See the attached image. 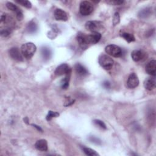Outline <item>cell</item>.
<instances>
[{
	"label": "cell",
	"mask_w": 156,
	"mask_h": 156,
	"mask_svg": "<svg viewBox=\"0 0 156 156\" xmlns=\"http://www.w3.org/2000/svg\"><path fill=\"white\" fill-rule=\"evenodd\" d=\"M9 54L10 57L16 61H23V56L21 54V52L20 51L19 49L16 47L12 48L9 51Z\"/></svg>",
	"instance_id": "ba28073f"
},
{
	"label": "cell",
	"mask_w": 156,
	"mask_h": 156,
	"mask_svg": "<svg viewBox=\"0 0 156 156\" xmlns=\"http://www.w3.org/2000/svg\"><path fill=\"white\" fill-rule=\"evenodd\" d=\"M89 44H96L99 41L101 38V34L99 32H92L87 35Z\"/></svg>",
	"instance_id": "5bb4252c"
},
{
	"label": "cell",
	"mask_w": 156,
	"mask_h": 156,
	"mask_svg": "<svg viewBox=\"0 0 156 156\" xmlns=\"http://www.w3.org/2000/svg\"><path fill=\"white\" fill-rule=\"evenodd\" d=\"M54 18L57 21H66L68 20L67 13L61 9H57L54 11Z\"/></svg>",
	"instance_id": "30bf717a"
},
{
	"label": "cell",
	"mask_w": 156,
	"mask_h": 156,
	"mask_svg": "<svg viewBox=\"0 0 156 156\" xmlns=\"http://www.w3.org/2000/svg\"><path fill=\"white\" fill-rule=\"evenodd\" d=\"M37 49V47L33 43L28 42L23 44L21 47V52L23 56L26 59H30L32 57Z\"/></svg>",
	"instance_id": "6da1fadb"
},
{
	"label": "cell",
	"mask_w": 156,
	"mask_h": 156,
	"mask_svg": "<svg viewBox=\"0 0 156 156\" xmlns=\"http://www.w3.org/2000/svg\"><path fill=\"white\" fill-rule=\"evenodd\" d=\"M41 54L44 60H47L51 58V51L47 47H43L41 49Z\"/></svg>",
	"instance_id": "ac0fdd59"
},
{
	"label": "cell",
	"mask_w": 156,
	"mask_h": 156,
	"mask_svg": "<svg viewBox=\"0 0 156 156\" xmlns=\"http://www.w3.org/2000/svg\"><path fill=\"white\" fill-rule=\"evenodd\" d=\"M106 2L110 5H121L122 4L124 1H121V0H109V1H107Z\"/></svg>",
	"instance_id": "f1b7e54d"
},
{
	"label": "cell",
	"mask_w": 156,
	"mask_h": 156,
	"mask_svg": "<svg viewBox=\"0 0 156 156\" xmlns=\"http://www.w3.org/2000/svg\"><path fill=\"white\" fill-rule=\"evenodd\" d=\"M70 76H71V73H69L65 75V78L62 80L61 85L63 89H66L69 87V82L70 80Z\"/></svg>",
	"instance_id": "d6986e66"
},
{
	"label": "cell",
	"mask_w": 156,
	"mask_h": 156,
	"mask_svg": "<svg viewBox=\"0 0 156 156\" xmlns=\"http://www.w3.org/2000/svg\"><path fill=\"white\" fill-rule=\"evenodd\" d=\"M93 122L96 126H98L99 127H100V128H101L102 129H107L106 125L105 124V123L102 121H101L99 119H94L93 121Z\"/></svg>",
	"instance_id": "484cf974"
},
{
	"label": "cell",
	"mask_w": 156,
	"mask_h": 156,
	"mask_svg": "<svg viewBox=\"0 0 156 156\" xmlns=\"http://www.w3.org/2000/svg\"><path fill=\"white\" fill-rule=\"evenodd\" d=\"M102 86L105 88V89H109L110 88V83L107 81V80H105L104 82H103L102 83Z\"/></svg>",
	"instance_id": "4dcf8cb0"
},
{
	"label": "cell",
	"mask_w": 156,
	"mask_h": 156,
	"mask_svg": "<svg viewBox=\"0 0 156 156\" xmlns=\"http://www.w3.org/2000/svg\"><path fill=\"white\" fill-rule=\"evenodd\" d=\"M105 51L108 55L114 57H119L122 54L121 48L115 44L107 45L105 48Z\"/></svg>",
	"instance_id": "3957f363"
},
{
	"label": "cell",
	"mask_w": 156,
	"mask_h": 156,
	"mask_svg": "<svg viewBox=\"0 0 156 156\" xmlns=\"http://www.w3.org/2000/svg\"><path fill=\"white\" fill-rule=\"evenodd\" d=\"M83 152L89 156H98L99 155V154L98 152H96L94 150L91 149V148H88V147H83L82 148Z\"/></svg>",
	"instance_id": "7402d4cb"
},
{
	"label": "cell",
	"mask_w": 156,
	"mask_h": 156,
	"mask_svg": "<svg viewBox=\"0 0 156 156\" xmlns=\"http://www.w3.org/2000/svg\"><path fill=\"white\" fill-rule=\"evenodd\" d=\"M76 73L80 76H85L88 74L87 69L80 63H77L74 66Z\"/></svg>",
	"instance_id": "2e32d148"
},
{
	"label": "cell",
	"mask_w": 156,
	"mask_h": 156,
	"mask_svg": "<svg viewBox=\"0 0 156 156\" xmlns=\"http://www.w3.org/2000/svg\"><path fill=\"white\" fill-rule=\"evenodd\" d=\"M121 36L128 43H130V42L134 41L135 40V37L133 36V35L132 34H130V33L124 32L121 34Z\"/></svg>",
	"instance_id": "ffe728a7"
},
{
	"label": "cell",
	"mask_w": 156,
	"mask_h": 156,
	"mask_svg": "<svg viewBox=\"0 0 156 156\" xmlns=\"http://www.w3.org/2000/svg\"><path fill=\"white\" fill-rule=\"evenodd\" d=\"M11 32H12V30H11L10 28H5V29H2L1 30L0 34L2 37H8L11 34Z\"/></svg>",
	"instance_id": "4316f807"
},
{
	"label": "cell",
	"mask_w": 156,
	"mask_h": 156,
	"mask_svg": "<svg viewBox=\"0 0 156 156\" xmlns=\"http://www.w3.org/2000/svg\"><path fill=\"white\" fill-rule=\"evenodd\" d=\"M90 140L91 141V142H93V143H96V144H101V140L99 139V138H96V137H95V136H90Z\"/></svg>",
	"instance_id": "f546056e"
},
{
	"label": "cell",
	"mask_w": 156,
	"mask_h": 156,
	"mask_svg": "<svg viewBox=\"0 0 156 156\" xmlns=\"http://www.w3.org/2000/svg\"><path fill=\"white\" fill-rule=\"evenodd\" d=\"M155 76L148 77L144 82V87L146 90L151 91L155 88Z\"/></svg>",
	"instance_id": "7c38bea8"
},
{
	"label": "cell",
	"mask_w": 156,
	"mask_h": 156,
	"mask_svg": "<svg viewBox=\"0 0 156 156\" xmlns=\"http://www.w3.org/2000/svg\"><path fill=\"white\" fill-rule=\"evenodd\" d=\"M119 20H120L119 14L118 12H116L114 14L113 19V26H115L117 25L119 23Z\"/></svg>",
	"instance_id": "83f0119b"
},
{
	"label": "cell",
	"mask_w": 156,
	"mask_h": 156,
	"mask_svg": "<svg viewBox=\"0 0 156 156\" xmlns=\"http://www.w3.org/2000/svg\"><path fill=\"white\" fill-rule=\"evenodd\" d=\"M139 85V79L135 73H132L128 77L127 86L129 88L132 89L136 88Z\"/></svg>",
	"instance_id": "52a82bcc"
},
{
	"label": "cell",
	"mask_w": 156,
	"mask_h": 156,
	"mask_svg": "<svg viewBox=\"0 0 156 156\" xmlns=\"http://www.w3.org/2000/svg\"><path fill=\"white\" fill-rule=\"evenodd\" d=\"M98 62L101 66L106 70L111 69L114 65L113 60L105 54H101L99 56Z\"/></svg>",
	"instance_id": "7a4b0ae2"
},
{
	"label": "cell",
	"mask_w": 156,
	"mask_h": 156,
	"mask_svg": "<svg viewBox=\"0 0 156 156\" xmlns=\"http://www.w3.org/2000/svg\"><path fill=\"white\" fill-rule=\"evenodd\" d=\"M6 7H7L8 9H9L13 12H15V13H16L18 10H20L15 4H14L10 2H8L6 3Z\"/></svg>",
	"instance_id": "603a6c76"
},
{
	"label": "cell",
	"mask_w": 156,
	"mask_h": 156,
	"mask_svg": "<svg viewBox=\"0 0 156 156\" xmlns=\"http://www.w3.org/2000/svg\"><path fill=\"white\" fill-rule=\"evenodd\" d=\"M145 57V53L141 50H133L131 53V57L134 62H140Z\"/></svg>",
	"instance_id": "4fadbf2b"
},
{
	"label": "cell",
	"mask_w": 156,
	"mask_h": 156,
	"mask_svg": "<svg viewBox=\"0 0 156 156\" xmlns=\"http://www.w3.org/2000/svg\"><path fill=\"white\" fill-rule=\"evenodd\" d=\"M93 11V4L87 1H82L79 6V12L83 16L89 15Z\"/></svg>",
	"instance_id": "5b68a950"
},
{
	"label": "cell",
	"mask_w": 156,
	"mask_h": 156,
	"mask_svg": "<svg viewBox=\"0 0 156 156\" xmlns=\"http://www.w3.org/2000/svg\"><path fill=\"white\" fill-rule=\"evenodd\" d=\"M16 2H17L18 4H20L21 5H22L23 6L27 8V9H30L32 7V4L30 1H26V0H16L15 1Z\"/></svg>",
	"instance_id": "d4e9b609"
},
{
	"label": "cell",
	"mask_w": 156,
	"mask_h": 156,
	"mask_svg": "<svg viewBox=\"0 0 156 156\" xmlns=\"http://www.w3.org/2000/svg\"><path fill=\"white\" fill-rule=\"evenodd\" d=\"M35 147L40 151H48V143L44 139H41L38 141L35 144Z\"/></svg>",
	"instance_id": "9a60e30c"
},
{
	"label": "cell",
	"mask_w": 156,
	"mask_h": 156,
	"mask_svg": "<svg viewBox=\"0 0 156 156\" xmlns=\"http://www.w3.org/2000/svg\"><path fill=\"white\" fill-rule=\"evenodd\" d=\"M151 15V8L146 7L141 10L138 13V16L140 18H147Z\"/></svg>",
	"instance_id": "e0dca14e"
},
{
	"label": "cell",
	"mask_w": 156,
	"mask_h": 156,
	"mask_svg": "<svg viewBox=\"0 0 156 156\" xmlns=\"http://www.w3.org/2000/svg\"><path fill=\"white\" fill-rule=\"evenodd\" d=\"M59 116V113L57 112H52V111H49L48 113V115L46 116V119L47 121H51L53 118H55Z\"/></svg>",
	"instance_id": "cb8c5ba5"
},
{
	"label": "cell",
	"mask_w": 156,
	"mask_h": 156,
	"mask_svg": "<svg viewBox=\"0 0 156 156\" xmlns=\"http://www.w3.org/2000/svg\"><path fill=\"white\" fill-rule=\"evenodd\" d=\"M146 72L152 76H155L156 74V61L152 60L146 66Z\"/></svg>",
	"instance_id": "8fae6325"
},
{
	"label": "cell",
	"mask_w": 156,
	"mask_h": 156,
	"mask_svg": "<svg viewBox=\"0 0 156 156\" xmlns=\"http://www.w3.org/2000/svg\"><path fill=\"white\" fill-rule=\"evenodd\" d=\"M34 127H35L37 129V130H38V131H40V132H42L43 131V130L41 129V128L40 127V126H37L36 124H32Z\"/></svg>",
	"instance_id": "1f68e13d"
},
{
	"label": "cell",
	"mask_w": 156,
	"mask_h": 156,
	"mask_svg": "<svg viewBox=\"0 0 156 156\" xmlns=\"http://www.w3.org/2000/svg\"><path fill=\"white\" fill-rule=\"evenodd\" d=\"M85 29L91 32H99L103 29V25L100 21H88L85 23Z\"/></svg>",
	"instance_id": "277c9868"
},
{
	"label": "cell",
	"mask_w": 156,
	"mask_h": 156,
	"mask_svg": "<svg viewBox=\"0 0 156 156\" xmlns=\"http://www.w3.org/2000/svg\"><path fill=\"white\" fill-rule=\"evenodd\" d=\"M76 39L79 44V46L82 49H87L88 44H90L88 40L87 35H86L85 34H83L81 32H79L77 33Z\"/></svg>",
	"instance_id": "8992f818"
},
{
	"label": "cell",
	"mask_w": 156,
	"mask_h": 156,
	"mask_svg": "<svg viewBox=\"0 0 156 156\" xmlns=\"http://www.w3.org/2000/svg\"><path fill=\"white\" fill-rule=\"evenodd\" d=\"M27 30L29 33H35L37 30V26L33 20L30 21V23H29Z\"/></svg>",
	"instance_id": "44dd1931"
},
{
	"label": "cell",
	"mask_w": 156,
	"mask_h": 156,
	"mask_svg": "<svg viewBox=\"0 0 156 156\" xmlns=\"http://www.w3.org/2000/svg\"><path fill=\"white\" fill-rule=\"evenodd\" d=\"M71 72V70L69 68V66L66 63H62L57 67V68L54 71V74L56 76H60L63 74L66 75V74Z\"/></svg>",
	"instance_id": "9c48e42d"
}]
</instances>
